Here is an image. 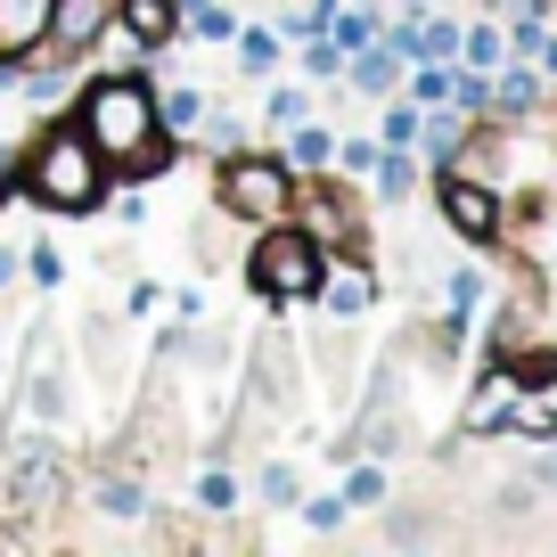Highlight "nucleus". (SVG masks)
I'll list each match as a JSON object with an SVG mask.
<instances>
[{
	"mask_svg": "<svg viewBox=\"0 0 557 557\" xmlns=\"http://www.w3.org/2000/svg\"><path fill=\"white\" fill-rule=\"evenodd\" d=\"M271 123H304V90L278 83V90H271Z\"/></svg>",
	"mask_w": 557,
	"mask_h": 557,
	"instance_id": "nucleus-34",
	"label": "nucleus"
},
{
	"mask_svg": "<svg viewBox=\"0 0 557 557\" xmlns=\"http://www.w3.org/2000/svg\"><path fill=\"white\" fill-rule=\"evenodd\" d=\"M41 25H50V0H0V58H34Z\"/></svg>",
	"mask_w": 557,
	"mask_h": 557,
	"instance_id": "nucleus-9",
	"label": "nucleus"
},
{
	"mask_svg": "<svg viewBox=\"0 0 557 557\" xmlns=\"http://www.w3.org/2000/svg\"><path fill=\"white\" fill-rule=\"evenodd\" d=\"M435 206H443V222H451L459 238H492V230H500V197H492L475 173H459V164H443Z\"/></svg>",
	"mask_w": 557,
	"mask_h": 557,
	"instance_id": "nucleus-7",
	"label": "nucleus"
},
{
	"mask_svg": "<svg viewBox=\"0 0 557 557\" xmlns=\"http://www.w3.org/2000/svg\"><path fill=\"white\" fill-rule=\"evenodd\" d=\"M410 99L418 107H443V99H451V66H410Z\"/></svg>",
	"mask_w": 557,
	"mask_h": 557,
	"instance_id": "nucleus-28",
	"label": "nucleus"
},
{
	"mask_svg": "<svg viewBox=\"0 0 557 557\" xmlns=\"http://www.w3.org/2000/svg\"><path fill=\"white\" fill-rule=\"evenodd\" d=\"M262 500H271V508H296V468H287V459L262 468Z\"/></svg>",
	"mask_w": 557,
	"mask_h": 557,
	"instance_id": "nucleus-31",
	"label": "nucleus"
},
{
	"mask_svg": "<svg viewBox=\"0 0 557 557\" xmlns=\"http://www.w3.org/2000/svg\"><path fill=\"white\" fill-rule=\"evenodd\" d=\"M115 0H50V25H41L34 58H66V66H90V41L107 34Z\"/></svg>",
	"mask_w": 557,
	"mask_h": 557,
	"instance_id": "nucleus-6",
	"label": "nucleus"
},
{
	"mask_svg": "<svg viewBox=\"0 0 557 557\" xmlns=\"http://www.w3.org/2000/svg\"><path fill=\"white\" fill-rule=\"evenodd\" d=\"M418 123H426V107L418 99H394L377 115V148H418Z\"/></svg>",
	"mask_w": 557,
	"mask_h": 557,
	"instance_id": "nucleus-19",
	"label": "nucleus"
},
{
	"mask_svg": "<svg viewBox=\"0 0 557 557\" xmlns=\"http://www.w3.org/2000/svg\"><path fill=\"white\" fill-rule=\"evenodd\" d=\"M320 296H329V312H336V320H361L369 304H377V278H369L361 262L345 255V271H336V278H320Z\"/></svg>",
	"mask_w": 557,
	"mask_h": 557,
	"instance_id": "nucleus-11",
	"label": "nucleus"
},
{
	"mask_svg": "<svg viewBox=\"0 0 557 557\" xmlns=\"http://www.w3.org/2000/svg\"><path fill=\"white\" fill-rule=\"evenodd\" d=\"M320 278H329V255H320V246L304 238L296 222H271V230H262V246L246 255V287H255L262 304H278V312L312 304V296H320Z\"/></svg>",
	"mask_w": 557,
	"mask_h": 557,
	"instance_id": "nucleus-4",
	"label": "nucleus"
},
{
	"mask_svg": "<svg viewBox=\"0 0 557 557\" xmlns=\"http://www.w3.org/2000/svg\"><path fill=\"white\" fill-rule=\"evenodd\" d=\"M17 271L34 278V287H58V278H66V255H58L50 238H34V246H17Z\"/></svg>",
	"mask_w": 557,
	"mask_h": 557,
	"instance_id": "nucleus-21",
	"label": "nucleus"
},
{
	"mask_svg": "<svg viewBox=\"0 0 557 557\" xmlns=\"http://www.w3.org/2000/svg\"><path fill=\"white\" fill-rule=\"evenodd\" d=\"M377 157H385V148H377V139H336V173H352V181H361V173H377Z\"/></svg>",
	"mask_w": 557,
	"mask_h": 557,
	"instance_id": "nucleus-27",
	"label": "nucleus"
},
{
	"mask_svg": "<svg viewBox=\"0 0 557 557\" xmlns=\"http://www.w3.org/2000/svg\"><path fill=\"white\" fill-rule=\"evenodd\" d=\"M25 418H41V426L66 418V377H58V369H34V377H25Z\"/></svg>",
	"mask_w": 557,
	"mask_h": 557,
	"instance_id": "nucleus-17",
	"label": "nucleus"
},
{
	"mask_svg": "<svg viewBox=\"0 0 557 557\" xmlns=\"http://www.w3.org/2000/svg\"><path fill=\"white\" fill-rule=\"evenodd\" d=\"M459 66L492 74V66H500V34H492V25H468V34H459Z\"/></svg>",
	"mask_w": 557,
	"mask_h": 557,
	"instance_id": "nucleus-23",
	"label": "nucleus"
},
{
	"mask_svg": "<svg viewBox=\"0 0 557 557\" xmlns=\"http://www.w3.org/2000/svg\"><path fill=\"white\" fill-rule=\"evenodd\" d=\"M541 34H549V9H541V0H517V17H508V41L533 58V50H541Z\"/></svg>",
	"mask_w": 557,
	"mask_h": 557,
	"instance_id": "nucleus-22",
	"label": "nucleus"
},
{
	"mask_svg": "<svg viewBox=\"0 0 557 557\" xmlns=\"http://www.w3.org/2000/svg\"><path fill=\"white\" fill-rule=\"evenodd\" d=\"M401 74H410V58H401L385 34H377V41H361V50L345 58V83H352V90H369V99H394Z\"/></svg>",
	"mask_w": 557,
	"mask_h": 557,
	"instance_id": "nucleus-8",
	"label": "nucleus"
},
{
	"mask_svg": "<svg viewBox=\"0 0 557 557\" xmlns=\"http://www.w3.org/2000/svg\"><path fill=\"white\" fill-rule=\"evenodd\" d=\"M230 41H238V74H255V83L278 74V34H271V25H238Z\"/></svg>",
	"mask_w": 557,
	"mask_h": 557,
	"instance_id": "nucleus-16",
	"label": "nucleus"
},
{
	"mask_svg": "<svg viewBox=\"0 0 557 557\" xmlns=\"http://www.w3.org/2000/svg\"><path fill=\"white\" fill-rule=\"evenodd\" d=\"M9 278H25L17 271V246H0V287H9Z\"/></svg>",
	"mask_w": 557,
	"mask_h": 557,
	"instance_id": "nucleus-35",
	"label": "nucleus"
},
{
	"mask_svg": "<svg viewBox=\"0 0 557 557\" xmlns=\"http://www.w3.org/2000/svg\"><path fill=\"white\" fill-rule=\"evenodd\" d=\"M181 34H189V41H230V34H238V17H230L222 0H197L189 17H181Z\"/></svg>",
	"mask_w": 557,
	"mask_h": 557,
	"instance_id": "nucleus-20",
	"label": "nucleus"
},
{
	"mask_svg": "<svg viewBox=\"0 0 557 557\" xmlns=\"http://www.w3.org/2000/svg\"><path fill=\"white\" fill-rule=\"evenodd\" d=\"M9 181H17V197L25 206H41V213H99L107 206V189H115V173H107V157L90 148V132L74 123V107L66 115H50L34 139H25V157L9 164Z\"/></svg>",
	"mask_w": 557,
	"mask_h": 557,
	"instance_id": "nucleus-2",
	"label": "nucleus"
},
{
	"mask_svg": "<svg viewBox=\"0 0 557 557\" xmlns=\"http://www.w3.org/2000/svg\"><path fill=\"white\" fill-rule=\"evenodd\" d=\"M533 475H541V484H557V459H541V468H533Z\"/></svg>",
	"mask_w": 557,
	"mask_h": 557,
	"instance_id": "nucleus-37",
	"label": "nucleus"
},
{
	"mask_svg": "<svg viewBox=\"0 0 557 557\" xmlns=\"http://www.w3.org/2000/svg\"><path fill=\"white\" fill-rule=\"evenodd\" d=\"M533 58H541V66L557 74V34H541V50H533Z\"/></svg>",
	"mask_w": 557,
	"mask_h": 557,
	"instance_id": "nucleus-36",
	"label": "nucleus"
},
{
	"mask_svg": "<svg viewBox=\"0 0 557 557\" xmlns=\"http://www.w3.org/2000/svg\"><path fill=\"white\" fill-rule=\"evenodd\" d=\"M369 181H377V197H385V206H401V197L418 189V157H410V148H385Z\"/></svg>",
	"mask_w": 557,
	"mask_h": 557,
	"instance_id": "nucleus-18",
	"label": "nucleus"
},
{
	"mask_svg": "<svg viewBox=\"0 0 557 557\" xmlns=\"http://www.w3.org/2000/svg\"><path fill=\"white\" fill-rule=\"evenodd\" d=\"M345 500H352V508H377V500H385V475H377V468H352V475H345Z\"/></svg>",
	"mask_w": 557,
	"mask_h": 557,
	"instance_id": "nucleus-32",
	"label": "nucleus"
},
{
	"mask_svg": "<svg viewBox=\"0 0 557 557\" xmlns=\"http://www.w3.org/2000/svg\"><path fill=\"white\" fill-rule=\"evenodd\" d=\"M517 369H492V377H484V394H475V410H468V426H475V435H484V426H508V410H517Z\"/></svg>",
	"mask_w": 557,
	"mask_h": 557,
	"instance_id": "nucleus-13",
	"label": "nucleus"
},
{
	"mask_svg": "<svg viewBox=\"0 0 557 557\" xmlns=\"http://www.w3.org/2000/svg\"><path fill=\"white\" fill-rule=\"evenodd\" d=\"M304 74H312V83H336V74H345V50H336L329 34H304Z\"/></svg>",
	"mask_w": 557,
	"mask_h": 557,
	"instance_id": "nucleus-24",
	"label": "nucleus"
},
{
	"mask_svg": "<svg viewBox=\"0 0 557 557\" xmlns=\"http://www.w3.org/2000/svg\"><path fill=\"white\" fill-rule=\"evenodd\" d=\"M475 304H484V278L459 271V278H451V312H475Z\"/></svg>",
	"mask_w": 557,
	"mask_h": 557,
	"instance_id": "nucleus-33",
	"label": "nucleus"
},
{
	"mask_svg": "<svg viewBox=\"0 0 557 557\" xmlns=\"http://www.w3.org/2000/svg\"><path fill=\"white\" fill-rule=\"evenodd\" d=\"M74 123L90 132V148L107 157V173L123 181H157L164 164L181 157V139L157 123V83L148 74H90L83 99H74Z\"/></svg>",
	"mask_w": 557,
	"mask_h": 557,
	"instance_id": "nucleus-1",
	"label": "nucleus"
},
{
	"mask_svg": "<svg viewBox=\"0 0 557 557\" xmlns=\"http://www.w3.org/2000/svg\"><path fill=\"white\" fill-rule=\"evenodd\" d=\"M287 222H296L329 262H345V255L369 262V255H361V213H352V197L336 189V181H312V189H296V213H287Z\"/></svg>",
	"mask_w": 557,
	"mask_h": 557,
	"instance_id": "nucleus-5",
	"label": "nucleus"
},
{
	"mask_svg": "<svg viewBox=\"0 0 557 557\" xmlns=\"http://www.w3.org/2000/svg\"><path fill=\"white\" fill-rule=\"evenodd\" d=\"M115 17L132 25L148 50H164V41H181V0H115Z\"/></svg>",
	"mask_w": 557,
	"mask_h": 557,
	"instance_id": "nucleus-10",
	"label": "nucleus"
},
{
	"mask_svg": "<svg viewBox=\"0 0 557 557\" xmlns=\"http://www.w3.org/2000/svg\"><path fill=\"white\" fill-rule=\"evenodd\" d=\"M345 517H352L345 492H329V500H304V524H312V533H345Z\"/></svg>",
	"mask_w": 557,
	"mask_h": 557,
	"instance_id": "nucleus-29",
	"label": "nucleus"
},
{
	"mask_svg": "<svg viewBox=\"0 0 557 557\" xmlns=\"http://www.w3.org/2000/svg\"><path fill=\"white\" fill-rule=\"evenodd\" d=\"M329 157H336V132L329 123H287V164H296V173H329Z\"/></svg>",
	"mask_w": 557,
	"mask_h": 557,
	"instance_id": "nucleus-12",
	"label": "nucleus"
},
{
	"mask_svg": "<svg viewBox=\"0 0 557 557\" xmlns=\"http://www.w3.org/2000/svg\"><path fill=\"white\" fill-rule=\"evenodd\" d=\"M213 206L246 230H271L296 213V164L287 157H255V148H230L213 157Z\"/></svg>",
	"mask_w": 557,
	"mask_h": 557,
	"instance_id": "nucleus-3",
	"label": "nucleus"
},
{
	"mask_svg": "<svg viewBox=\"0 0 557 557\" xmlns=\"http://www.w3.org/2000/svg\"><path fill=\"white\" fill-rule=\"evenodd\" d=\"M197 123H206V132H197V139H206V157H230V148H246V123H238V115H213V107H206Z\"/></svg>",
	"mask_w": 557,
	"mask_h": 557,
	"instance_id": "nucleus-25",
	"label": "nucleus"
},
{
	"mask_svg": "<svg viewBox=\"0 0 557 557\" xmlns=\"http://www.w3.org/2000/svg\"><path fill=\"white\" fill-rule=\"evenodd\" d=\"M197 115H206V90H197V83H173V90H157V123H164L173 139H189V132H197Z\"/></svg>",
	"mask_w": 557,
	"mask_h": 557,
	"instance_id": "nucleus-14",
	"label": "nucleus"
},
{
	"mask_svg": "<svg viewBox=\"0 0 557 557\" xmlns=\"http://www.w3.org/2000/svg\"><path fill=\"white\" fill-rule=\"evenodd\" d=\"M230 500H238V484H230V475H222V459H213V468L197 475V508H213V517H222Z\"/></svg>",
	"mask_w": 557,
	"mask_h": 557,
	"instance_id": "nucleus-30",
	"label": "nucleus"
},
{
	"mask_svg": "<svg viewBox=\"0 0 557 557\" xmlns=\"http://www.w3.org/2000/svg\"><path fill=\"white\" fill-rule=\"evenodd\" d=\"M90 508H99V517H148V492H139V475H99V484H90Z\"/></svg>",
	"mask_w": 557,
	"mask_h": 557,
	"instance_id": "nucleus-15",
	"label": "nucleus"
},
{
	"mask_svg": "<svg viewBox=\"0 0 557 557\" xmlns=\"http://www.w3.org/2000/svg\"><path fill=\"white\" fill-rule=\"evenodd\" d=\"M533 90H541L533 74H524V66H508L500 83H492V107H508V115H524V107H533Z\"/></svg>",
	"mask_w": 557,
	"mask_h": 557,
	"instance_id": "nucleus-26",
	"label": "nucleus"
}]
</instances>
